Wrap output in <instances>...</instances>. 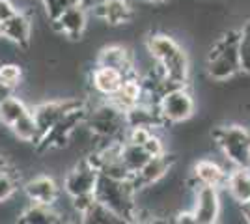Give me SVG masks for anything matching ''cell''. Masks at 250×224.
<instances>
[{
    "mask_svg": "<svg viewBox=\"0 0 250 224\" xmlns=\"http://www.w3.org/2000/svg\"><path fill=\"white\" fill-rule=\"evenodd\" d=\"M146 51L155 62L168 86H187L190 75V60L187 49L167 32L149 34L146 40Z\"/></svg>",
    "mask_w": 250,
    "mask_h": 224,
    "instance_id": "obj_1",
    "label": "cell"
},
{
    "mask_svg": "<svg viewBox=\"0 0 250 224\" xmlns=\"http://www.w3.org/2000/svg\"><path fill=\"white\" fill-rule=\"evenodd\" d=\"M208 77L215 82H228L241 73L237 53V30H228L215 40L206 58Z\"/></svg>",
    "mask_w": 250,
    "mask_h": 224,
    "instance_id": "obj_2",
    "label": "cell"
},
{
    "mask_svg": "<svg viewBox=\"0 0 250 224\" xmlns=\"http://www.w3.org/2000/svg\"><path fill=\"white\" fill-rule=\"evenodd\" d=\"M213 146L231 168H250V129L241 123H222L211 133Z\"/></svg>",
    "mask_w": 250,
    "mask_h": 224,
    "instance_id": "obj_3",
    "label": "cell"
},
{
    "mask_svg": "<svg viewBox=\"0 0 250 224\" xmlns=\"http://www.w3.org/2000/svg\"><path fill=\"white\" fill-rule=\"evenodd\" d=\"M136 192L138 191L133 185V180L131 182H120V180H110V178L99 176L94 196L97 202L110 207L112 211L122 215L124 219H127L131 223L140 215Z\"/></svg>",
    "mask_w": 250,
    "mask_h": 224,
    "instance_id": "obj_4",
    "label": "cell"
},
{
    "mask_svg": "<svg viewBox=\"0 0 250 224\" xmlns=\"http://www.w3.org/2000/svg\"><path fill=\"white\" fill-rule=\"evenodd\" d=\"M157 110L165 125H181L194 118L196 99L188 86H170L159 97Z\"/></svg>",
    "mask_w": 250,
    "mask_h": 224,
    "instance_id": "obj_5",
    "label": "cell"
},
{
    "mask_svg": "<svg viewBox=\"0 0 250 224\" xmlns=\"http://www.w3.org/2000/svg\"><path fill=\"white\" fill-rule=\"evenodd\" d=\"M84 123L90 127V131L97 139H103L106 142L125 139V131H127L125 114L122 110H118L110 101H104L92 110H86Z\"/></svg>",
    "mask_w": 250,
    "mask_h": 224,
    "instance_id": "obj_6",
    "label": "cell"
},
{
    "mask_svg": "<svg viewBox=\"0 0 250 224\" xmlns=\"http://www.w3.org/2000/svg\"><path fill=\"white\" fill-rule=\"evenodd\" d=\"M83 108H84V103L81 99H75V97L54 99V101H47V103H42V105H38L36 108H32V116H34L36 125L40 129V137L45 135L49 129L54 127L67 114H71L75 110H83Z\"/></svg>",
    "mask_w": 250,
    "mask_h": 224,
    "instance_id": "obj_7",
    "label": "cell"
},
{
    "mask_svg": "<svg viewBox=\"0 0 250 224\" xmlns=\"http://www.w3.org/2000/svg\"><path fill=\"white\" fill-rule=\"evenodd\" d=\"M190 213L196 224H219L222 213L220 189L213 187H194Z\"/></svg>",
    "mask_w": 250,
    "mask_h": 224,
    "instance_id": "obj_8",
    "label": "cell"
},
{
    "mask_svg": "<svg viewBox=\"0 0 250 224\" xmlns=\"http://www.w3.org/2000/svg\"><path fill=\"white\" fill-rule=\"evenodd\" d=\"M97 180H99V172L92 164V161L86 157L81 163H77L73 168L65 174V178H63V192L69 198L83 196V194H94Z\"/></svg>",
    "mask_w": 250,
    "mask_h": 224,
    "instance_id": "obj_9",
    "label": "cell"
},
{
    "mask_svg": "<svg viewBox=\"0 0 250 224\" xmlns=\"http://www.w3.org/2000/svg\"><path fill=\"white\" fill-rule=\"evenodd\" d=\"M176 164V155L167 151L165 155L159 157H151L146 164L142 166V170L133 176V185L136 191L140 189H147V187H155L163 180H167L170 172L174 170Z\"/></svg>",
    "mask_w": 250,
    "mask_h": 224,
    "instance_id": "obj_10",
    "label": "cell"
},
{
    "mask_svg": "<svg viewBox=\"0 0 250 224\" xmlns=\"http://www.w3.org/2000/svg\"><path fill=\"white\" fill-rule=\"evenodd\" d=\"M84 118H86V108L75 110L71 114H67V116L63 118V120H60L54 127L49 129L45 135L40 137V140L36 142V144H38V149H40V151H45V149H51V148H62L63 144L69 142L71 135L75 133V129L83 123Z\"/></svg>",
    "mask_w": 250,
    "mask_h": 224,
    "instance_id": "obj_11",
    "label": "cell"
},
{
    "mask_svg": "<svg viewBox=\"0 0 250 224\" xmlns=\"http://www.w3.org/2000/svg\"><path fill=\"white\" fill-rule=\"evenodd\" d=\"M228 176V168L222 166L217 159L202 157L190 168V185L194 187H213V189H224Z\"/></svg>",
    "mask_w": 250,
    "mask_h": 224,
    "instance_id": "obj_12",
    "label": "cell"
},
{
    "mask_svg": "<svg viewBox=\"0 0 250 224\" xmlns=\"http://www.w3.org/2000/svg\"><path fill=\"white\" fill-rule=\"evenodd\" d=\"M95 65H103V67H112L116 71L124 75V77H131L136 73V64H135V56L133 53L124 47V45H108L103 47L99 54H97V60Z\"/></svg>",
    "mask_w": 250,
    "mask_h": 224,
    "instance_id": "obj_13",
    "label": "cell"
},
{
    "mask_svg": "<svg viewBox=\"0 0 250 224\" xmlns=\"http://www.w3.org/2000/svg\"><path fill=\"white\" fill-rule=\"evenodd\" d=\"M54 26L58 28V32L67 36L69 40H81L86 32V26H88V8H86V4H77V6L63 10L56 17Z\"/></svg>",
    "mask_w": 250,
    "mask_h": 224,
    "instance_id": "obj_14",
    "label": "cell"
},
{
    "mask_svg": "<svg viewBox=\"0 0 250 224\" xmlns=\"http://www.w3.org/2000/svg\"><path fill=\"white\" fill-rule=\"evenodd\" d=\"M95 15L110 26L127 24L135 19L133 0H103L95 6Z\"/></svg>",
    "mask_w": 250,
    "mask_h": 224,
    "instance_id": "obj_15",
    "label": "cell"
},
{
    "mask_svg": "<svg viewBox=\"0 0 250 224\" xmlns=\"http://www.w3.org/2000/svg\"><path fill=\"white\" fill-rule=\"evenodd\" d=\"M142 99H144V84L138 79V75H131V77H125L122 88L106 101H110L118 110H122L125 114L127 110L140 105Z\"/></svg>",
    "mask_w": 250,
    "mask_h": 224,
    "instance_id": "obj_16",
    "label": "cell"
},
{
    "mask_svg": "<svg viewBox=\"0 0 250 224\" xmlns=\"http://www.w3.org/2000/svg\"><path fill=\"white\" fill-rule=\"evenodd\" d=\"M24 192L32 204L54 205L60 194V187L51 176H36L24 185Z\"/></svg>",
    "mask_w": 250,
    "mask_h": 224,
    "instance_id": "obj_17",
    "label": "cell"
},
{
    "mask_svg": "<svg viewBox=\"0 0 250 224\" xmlns=\"http://www.w3.org/2000/svg\"><path fill=\"white\" fill-rule=\"evenodd\" d=\"M2 38L10 40L17 47L26 49L30 45L32 38V21L28 15H24L22 11H17L13 17L2 22Z\"/></svg>",
    "mask_w": 250,
    "mask_h": 224,
    "instance_id": "obj_18",
    "label": "cell"
},
{
    "mask_svg": "<svg viewBox=\"0 0 250 224\" xmlns=\"http://www.w3.org/2000/svg\"><path fill=\"white\" fill-rule=\"evenodd\" d=\"M224 189L237 205L250 202V168H229Z\"/></svg>",
    "mask_w": 250,
    "mask_h": 224,
    "instance_id": "obj_19",
    "label": "cell"
},
{
    "mask_svg": "<svg viewBox=\"0 0 250 224\" xmlns=\"http://www.w3.org/2000/svg\"><path fill=\"white\" fill-rule=\"evenodd\" d=\"M124 79V75L112 69V67L95 65L94 71H92V86H94V90L99 96L106 97V99H110L122 88Z\"/></svg>",
    "mask_w": 250,
    "mask_h": 224,
    "instance_id": "obj_20",
    "label": "cell"
},
{
    "mask_svg": "<svg viewBox=\"0 0 250 224\" xmlns=\"http://www.w3.org/2000/svg\"><path fill=\"white\" fill-rule=\"evenodd\" d=\"M79 224H129V221L95 200L86 211L79 215Z\"/></svg>",
    "mask_w": 250,
    "mask_h": 224,
    "instance_id": "obj_21",
    "label": "cell"
},
{
    "mask_svg": "<svg viewBox=\"0 0 250 224\" xmlns=\"http://www.w3.org/2000/svg\"><path fill=\"white\" fill-rule=\"evenodd\" d=\"M60 221V213L45 204H30L22 209L17 224H56Z\"/></svg>",
    "mask_w": 250,
    "mask_h": 224,
    "instance_id": "obj_22",
    "label": "cell"
},
{
    "mask_svg": "<svg viewBox=\"0 0 250 224\" xmlns=\"http://www.w3.org/2000/svg\"><path fill=\"white\" fill-rule=\"evenodd\" d=\"M120 159L124 163V166L131 176H135L142 170V166L147 161L151 159L146 153V149L138 144H131V142H122V149H120Z\"/></svg>",
    "mask_w": 250,
    "mask_h": 224,
    "instance_id": "obj_23",
    "label": "cell"
},
{
    "mask_svg": "<svg viewBox=\"0 0 250 224\" xmlns=\"http://www.w3.org/2000/svg\"><path fill=\"white\" fill-rule=\"evenodd\" d=\"M28 112H30V108L24 105V101L10 94L0 103V123L6 125V127H11L17 120H21Z\"/></svg>",
    "mask_w": 250,
    "mask_h": 224,
    "instance_id": "obj_24",
    "label": "cell"
},
{
    "mask_svg": "<svg viewBox=\"0 0 250 224\" xmlns=\"http://www.w3.org/2000/svg\"><path fill=\"white\" fill-rule=\"evenodd\" d=\"M11 133L22 142H38L40 139V129L36 125V120L32 116V110L28 114H24L21 120H17L13 125H11Z\"/></svg>",
    "mask_w": 250,
    "mask_h": 224,
    "instance_id": "obj_25",
    "label": "cell"
},
{
    "mask_svg": "<svg viewBox=\"0 0 250 224\" xmlns=\"http://www.w3.org/2000/svg\"><path fill=\"white\" fill-rule=\"evenodd\" d=\"M237 53H239L241 73L250 75V19L237 28Z\"/></svg>",
    "mask_w": 250,
    "mask_h": 224,
    "instance_id": "obj_26",
    "label": "cell"
},
{
    "mask_svg": "<svg viewBox=\"0 0 250 224\" xmlns=\"http://www.w3.org/2000/svg\"><path fill=\"white\" fill-rule=\"evenodd\" d=\"M22 71L17 64H2L0 65V84L6 90H13L15 86L21 84Z\"/></svg>",
    "mask_w": 250,
    "mask_h": 224,
    "instance_id": "obj_27",
    "label": "cell"
},
{
    "mask_svg": "<svg viewBox=\"0 0 250 224\" xmlns=\"http://www.w3.org/2000/svg\"><path fill=\"white\" fill-rule=\"evenodd\" d=\"M42 4L45 11H47V15H49V19L54 22L56 17L63 10H67L71 6H77V4H84V0H42Z\"/></svg>",
    "mask_w": 250,
    "mask_h": 224,
    "instance_id": "obj_28",
    "label": "cell"
},
{
    "mask_svg": "<svg viewBox=\"0 0 250 224\" xmlns=\"http://www.w3.org/2000/svg\"><path fill=\"white\" fill-rule=\"evenodd\" d=\"M17 191V178L8 168L0 170V204L10 200Z\"/></svg>",
    "mask_w": 250,
    "mask_h": 224,
    "instance_id": "obj_29",
    "label": "cell"
},
{
    "mask_svg": "<svg viewBox=\"0 0 250 224\" xmlns=\"http://www.w3.org/2000/svg\"><path fill=\"white\" fill-rule=\"evenodd\" d=\"M142 148L146 149V153L149 155V157H159V155H165V153L168 151L167 142H165V139H163L157 131L151 133V137L142 144Z\"/></svg>",
    "mask_w": 250,
    "mask_h": 224,
    "instance_id": "obj_30",
    "label": "cell"
},
{
    "mask_svg": "<svg viewBox=\"0 0 250 224\" xmlns=\"http://www.w3.org/2000/svg\"><path fill=\"white\" fill-rule=\"evenodd\" d=\"M94 202H95L94 194H83V196H75V198H71V205H73V209L79 215L83 213V211H86Z\"/></svg>",
    "mask_w": 250,
    "mask_h": 224,
    "instance_id": "obj_31",
    "label": "cell"
},
{
    "mask_svg": "<svg viewBox=\"0 0 250 224\" xmlns=\"http://www.w3.org/2000/svg\"><path fill=\"white\" fill-rule=\"evenodd\" d=\"M15 13H17V10H15L11 0H0V22L8 21Z\"/></svg>",
    "mask_w": 250,
    "mask_h": 224,
    "instance_id": "obj_32",
    "label": "cell"
},
{
    "mask_svg": "<svg viewBox=\"0 0 250 224\" xmlns=\"http://www.w3.org/2000/svg\"><path fill=\"white\" fill-rule=\"evenodd\" d=\"M129 224H168V219L163 217H136Z\"/></svg>",
    "mask_w": 250,
    "mask_h": 224,
    "instance_id": "obj_33",
    "label": "cell"
},
{
    "mask_svg": "<svg viewBox=\"0 0 250 224\" xmlns=\"http://www.w3.org/2000/svg\"><path fill=\"white\" fill-rule=\"evenodd\" d=\"M239 215L245 224H250V202L239 205Z\"/></svg>",
    "mask_w": 250,
    "mask_h": 224,
    "instance_id": "obj_34",
    "label": "cell"
},
{
    "mask_svg": "<svg viewBox=\"0 0 250 224\" xmlns=\"http://www.w3.org/2000/svg\"><path fill=\"white\" fill-rule=\"evenodd\" d=\"M10 94H11L10 90H6L4 86L0 84V103H2V99H4V97H6V96H10Z\"/></svg>",
    "mask_w": 250,
    "mask_h": 224,
    "instance_id": "obj_35",
    "label": "cell"
},
{
    "mask_svg": "<svg viewBox=\"0 0 250 224\" xmlns=\"http://www.w3.org/2000/svg\"><path fill=\"white\" fill-rule=\"evenodd\" d=\"M138 2H144V4H165L168 0H138Z\"/></svg>",
    "mask_w": 250,
    "mask_h": 224,
    "instance_id": "obj_36",
    "label": "cell"
},
{
    "mask_svg": "<svg viewBox=\"0 0 250 224\" xmlns=\"http://www.w3.org/2000/svg\"><path fill=\"white\" fill-rule=\"evenodd\" d=\"M4 168H8V163L4 159V155H0V170H4Z\"/></svg>",
    "mask_w": 250,
    "mask_h": 224,
    "instance_id": "obj_37",
    "label": "cell"
},
{
    "mask_svg": "<svg viewBox=\"0 0 250 224\" xmlns=\"http://www.w3.org/2000/svg\"><path fill=\"white\" fill-rule=\"evenodd\" d=\"M56 224H75V223H71L69 219H63V217H60V221H58Z\"/></svg>",
    "mask_w": 250,
    "mask_h": 224,
    "instance_id": "obj_38",
    "label": "cell"
},
{
    "mask_svg": "<svg viewBox=\"0 0 250 224\" xmlns=\"http://www.w3.org/2000/svg\"><path fill=\"white\" fill-rule=\"evenodd\" d=\"M0 38H2V22H0Z\"/></svg>",
    "mask_w": 250,
    "mask_h": 224,
    "instance_id": "obj_39",
    "label": "cell"
}]
</instances>
